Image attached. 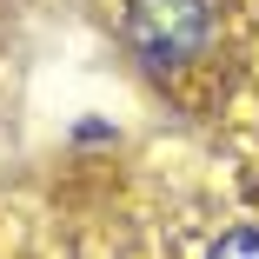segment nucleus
I'll use <instances>...</instances> for the list:
<instances>
[{"instance_id":"nucleus-1","label":"nucleus","mask_w":259,"mask_h":259,"mask_svg":"<svg viewBox=\"0 0 259 259\" xmlns=\"http://www.w3.org/2000/svg\"><path fill=\"white\" fill-rule=\"evenodd\" d=\"M126 40L153 73H193L220 47V0H133Z\"/></svg>"},{"instance_id":"nucleus-2","label":"nucleus","mask_w":259,"mask_h":259,"mask_svg":"<svg viewBox=\"0 0 259 259\" xmlns=\"http://www.w3.org/2000/svg\"><path fill=\"white\" fill-rule=\"evenodd\" d=\"M213 259H259V226H233V233L213 246Z\"/></svg>"}]
</instances>
